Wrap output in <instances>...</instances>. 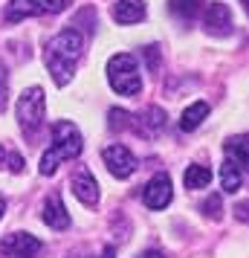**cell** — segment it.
Here are the masks:
<instances>
[{"mask_svg":"<svg viewBox=\"0 0 249 258\" xmlns=\"http://www.w3.org/2000/svg\"><path fill=\"white\" fill-rule=\"evenodd\" d=\"M84 148V140H81V131L75 128L72 122H55L52 125V145H49L44 157H41V165H38V171L44 177H52L55 174V168H58L64 160H75Z\"/></svg>","mask_w":249,"mask_h":258,"instance_id":"2","label":"cell"},{"mask_svg":"<svg viewBox=\"0 0 249 258\" xmlns=\"http://www.w3.org/2000/svg\"><path fill=\"white\" fill-rule=\"evenodd\" d=\"M145 116H148L145 122H148L151 128H162V125H165V110H162V107H148Z\"/></svg>","mask_w":249,"mask_h":258,"instance_id":"21","label":"cell"},{"mask_svg":"<svg viewBox=\"0 0 249 258\" xmlns=\"http://www.w3.org/2000/svg\"><path fill=\"white\" fill-rule=\"evenodd\" d=\"M174 198V188H171V177L168 174H156L148 180V186L142 188V200L148 209H165Z\"/></svg>","mask_w":249,"mask_h":258,"instance_id":"9","label":"cell"},{"mask_svg":"<svg viewBox=\"0 0 249 258\" xmlns=\"http://www.w3.org/2000/svg\"><path fill=\"white\" fill-rule=\"evenodd\" d=\"M102 160H105L107 171L116 177V180H128L136 171V157L125 145H107L105 151H102Z\"/></svg>","mask_w":249,"mask_h":258,"instance_id":"6","label":"cell"},{"mask_svg":"<svg viewBox=\"0 0 249 258\" xmlns=\"http://www.w3.org/2000/svg\"><path fill=\"white\" fill-rule=\"evenodd\" d=\"M6 102H9V73L3 67V61H0V110L6 107Z\"/></svg>","mask_w":249,"mask_h":258,"instance_id":"22","label":"cell"},{"mask_svg":"<svg viewBox=\"0 0 249 258\" xmlns=\"http://www.w3.org/2000/svg\"><path fill=\"white\" fill-rule=\"evenodd\" d=\"M3 212H6V200H3V195H0V218H3Z\"/></svg>","mask_w":249,"mask_h":258,"instance_id":"27","label":"cell"},{"mask_svg":"<svg viewBox=\"0 0 249 258\" xmlns=\"http://www.w3.org/2000/svg\"><path fill=\"white\" fill-rule=\"evenodd\" d=\"M107 82L119 96H136L142 90V76H139V64L131 52H119L107 61Z\"/></svg>","mask_w":249,"mask_h":258,"instance_id":"3","label":"cell"},{"mask_svg":"<svg viewBox=\"0 0 249 258\" xmlns=\"http://www.w3.org/2000/svg\"><path fill=\"white\" fill-rule=\"evenodd\" d=\"M70 6V0H12L6 6V21H24L32 15H58Z\"/></svg>","mask_w":249,"mask_h":258,"instance_id":"5","label":"cell"},{"mask_svg":"<svg viewBox=\"0 0 249 258\" xmlns=\"http://www.w3.org/2000/svg\"><path fill=\"white\" fill-rule=\"evenodd\" d=\"M44 113H47V93L41 87H26L18 99V122H21L26 137H35L41 131Z\"/></svg>","mask_w":249,"mask_h":258,"instance_id":"4","label":"cell"},{"mask_svg":"<svg viewBox=\"0 0 249 258\" xmlns=\"http://www.w3.org/2000/svg\"><path fill=\"white\" fill-rule=\"evenodd\" d=\"M203 6H206V0H168V12L183 21H194L203 12Z\"/></svg>","mask_w":249,"mask_h":258,"instance_id":"15","label":"cell"},{"mask_svg":"<svg viewBox=\"0 0 249 258\" xmlns=\"http://www.w3.org/2000/svg\"><path fill=\"white\" fill-rule=\"evenodd\" d=\"M107 122H110V128H113V131L133 128V116L128 113V110H122V107H113V110L107 113Z\"/></svg>","mask_w":249,"mask_h":258,"instance_id":"19","label":"cell"},{"mask_svg":"<svg viewBox=\"0 0 249 258\" xmlns=\"http://www.w3.org/2000/svg\"><path fill=\"white\" fill-rule=\"evenodd\" d=\"M139 258H162V252H156V249H148V252H142Z\"/></svg>","mask_w":249,"mask_h":258,"instance_id":"25","label":"cell"},{"mask_svg":"<svg viewBox=\"0 0 249 258\" xmlns=\"http://www.w3.org/2000/svg\"><path fill=\"white\" fill-rule=\"evenodd\" d=\"M203 212H206L212 221H217V218H220V195H212V198L206 200V203H203Z\"/></svg>","mask_w":249,"mask_h":258,"instance_id":"23","label":"cell"},{"mask_svg":"<svg viewBox=\"0 0 249 258\" xmlns=\"http://www.w3.org/2000/svg\"><path fill=\"white\" fill-rule=\"evenodd\" d=\"M220 186H223L226 195H235L237 188L243 186V168H237L229 157H226L223 165H220Z\"/></svg>","mask_w":249,"mask_h":258,"instance_id":"14","label":"cell"},{"mask_svg":"<svg viewBox=\"0 0 249 258\" xmlns=\"http://www.w3.org/2000/svg\"><path fill=\"white\" fill-rule=\"evenodd\" d=\"M0 168H6V171H12V174H21V171H24V157H21V154H9L0 145Z\"/></svg>","mask_w":249,"mask_h":258,"instance_id":"18","label":"cell"},{"mask_svg":"<svg viewBox=\"0 0 249 258\" xmlns=\"http://www.w3.org/2000/svg\"><path fill=\"white\" fill-rule=\"evenodd\" d=\"M209 116V105L206 102H191L186 110H183V116H180V131H197L203 125V119Z\"/></svg>","mask_w":249,"mask_h":258,"instance_id":"13","label":"cell"},{"mask_svg":"<svg viewBox=\"0 0 249 258\" xmlns=\"http://www.w3.org/2000/svg\"><path fill=\"white\" fill-rule=\"evenodd\" d=\"M113 21L116 24H139V21H145V3L142 0H116L113 3Z\"/></svg>","mask_w":249,"mask_h":258,"instance_id":"12","label":"cell"},{"mask_svg":"<svg viewBox=\"0 0 249 258\" xmlns=\"http://www.w3.org/2000/svg\"><path fill=\"white\" fill-rule=\"evenodd\" d=\"M226 157H229L237 168H246V165H249L246 137H243V134H237V137H232V140L226 142Z\"/></svg>","mask_w":249,"mask_h":258,"instance_id":"17","label":"cell"},{"mask_svg":"<svg viewBox=\"0 0 249 258\" xmlns=\"http://www.w3.org/2000/svg\"><path fill=\"white\" fill-rule=\"evenodd\" d=\"M41 218H44V223L52 226V229H67V226H70V212H67L64 198H61L58 191H52L47 198L44 209H41Z\"/></svg>","mask_w":249,"mask_h":258,"instance_id":"10","label":"cell"},{"mask_svg":"<svg viewBox=\"0 0 249 258\" xmlns=\"http://www.w3.org/2000/svg\"><path fill=\"white\" fill-rule=\"evenodd\" d=\"M183 183H186V188H206L209 183H212V171H209V165H200L194 163L186 168V174H183Z\"/></svg>","mask_w":249,"mask_h":258,"instance_id":"16","label":"cell"},{"mask_svg":"<svg viewBox=\"0 0 249 258\" xmlns=\"http://www.w3.org/2000/svg\"><path fill=\"white\" fill-rule=\"evenodd\" d=\"M237 221H246V203H237Z\"/></svg>","mask_w":249,"mask_h":258,"instance_id":"24","label":"cell"},{"mask_svg":"<svg viewBox=\"0 0 249 258\" xmlns=\"http://www.w3.org/2000/svg\"><path fill=\"white\" fill-rule=\"evenodd\" d=\"M145 64H148V70H151V73L159 70V64H162V55H159V47H156V44L145 47Z\"/></svg>","mask_w":249,"mask_h":258,"instance_id":"20","label":"cell"},{"mask_svg":"<svg viewBox=\"0 0 249 258\" xmlns=\"http://www.w3.org/2000/svg\"><path fill=\"white\" fill-rule=\"evenodd\" d=\"M3 252L9 258H41L44 244L29 232H12V235H6V241H3Z\"/></svg>","mask_w":249,"mask_h":258,"instance_id":"8","label":"cell"},{"mask_svg":"<svg viewBox=\"0 0 249 258\" xmlns=\"http://www.w3.org/2000/svg\"><path fill=\"white\" fill-rule=\"evenodd\" d=\"M72 195L81 200L84 206H96L99 203V183H96V177L87 171V168H78L75 174H72Z\"/></svg>","mask_w":249,"mask_h":258,"instance_id":"11","label":"cell"},{"mask_svg":"<svg viewBox=\"0 0 249 258\" xmlns=\"http://www.w3.org/2000/svg\"><path fill=\"white\" fill-rule=\"evenodd\" d=\"M232 12L226 3H206L203 6V29L214 38H226L232 35Z\"/></svg>","mask_w":249,"mask_h":258,"instance_id":"7","label":"cell"},{"mask_svg":"<svg viewBox=\"0 0 249 258\" xmlns=\"http://www.w3.org/2000/svg\"><path fill=\"white\" fill-rule=\"evenodd\" d=\"M81 49H84V38L78 29H64L47 44L44 61H47V70L58 87H67L72 82V73H75V64L81 58Z\"/></svg>","mask_w":249,"mask_h":258,"instance_id":"1","label":"cell"},{"mask_svg":"<svg viewBox=\"0 0 249 258\" xmlns=\"http://www.w3.org/2000/svg\"><path fill=\"white\" fill-rule=\"evenodd\" d=\"M99 258H116V252H113L110 246H105V249H102V255H99Z\"/></svg>","mask_w":249,"mask_h":258,"instance_id":"26","label":"cell"}]
</instances>
